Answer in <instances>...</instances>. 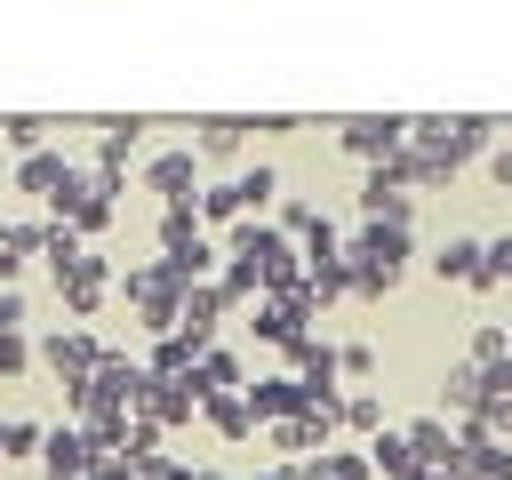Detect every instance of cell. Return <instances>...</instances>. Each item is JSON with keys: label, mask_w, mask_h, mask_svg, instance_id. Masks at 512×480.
I'll return each mask as SVG.
<instances>
[{"label": "cell", "mask_w": 512, "mask_h": 480, "mask_svg": "<svg viewBox=\"0 0 512 480\" xmlns=\"http://www.w3.org/2000/svg\"><path fill=\"white\" fill-rule=\"evenodd\" d=\"M96 128H104V136H96V168L120 176V168L144 152V120H136V112H112V120H96Z\"/></svg>", "instance_id": "4fadbf2b"}, {"label": "cell", "mask_w": 512, "mask_h": 480, "mask_svg": "<svg viewBox=\"0 0 512 480\" xmlns=\"http://www.w3.org/2000/svg\"><path fill=\"white\" fill-rule=\"evenodd\" d=\"M432 272H440V280H456V288H480V240H472V232L440 240V248H432Z\"/></svg>", "instance_id": "9a60e30c"}, {"label": "cell", "mask_w": 512, "mask_h": 480, "mask_svg": "<svg viewBox=\"0 0 512 480\" xmlns=\"http://www.w3.org/2000/svg\"><path fill=\"white\" fill-rule=\"evenodd\" d=\"M368 472H384V480H424V464H416V448H408V432H376L368 440Z\"/></svg>", "instance_id": "5bb4252c"}, {"label": "cell", "mask_w": 512, "mask_h": 480, "mask_svg": "<svg viewBox=\"0 0 512 480\" xmlns=\"http://www.w3.org/2000/svg\"><path fill=\"white\" fill-rule=\"evenodd\" d=\"M360 216L368 224H416V192H400L384 168H368L360 176Z\"/></svg>", "instance_id": "30bf717a"}, {"label": "cell", "mask_w": 512, "mask_h": 480, "mask_svg": "<svg viewBox=\"0 0 512 480\" xmlns=\"http://www.w3.org/2000/svg\"><path fill=\"white\" fill-rule=\"evenodd\" d=\"M16 184H24V192H40V200H64V192L80 184V160L48 144V152H32V160H16Z\"/></svg>", "instance_id": "9c48e42d"}, {"label": "cell", "mask_w": 512, "mask_h": 480, "mask_svg": "<svg viewBox=\"0 0 512 480\" xmlns=\"http://www.w3.org/2000/svg\"><path fill=\"white\" fill-rule=\"evenodd\" d=\"M504 280H512V232L480 240V288H504Z\"/></svg>", "instance_id": "d4e9b609"}, {"label": "cell", "mask_w": 512, "mask_h": 480, "mask_svg": "<svg viewBox=\"0 0 512 480\" xmlns=\"http://www.w3.org/2000/svg\"><path fill=\"white\" fill-rule=\"evenodd\" d=\"M40 440H48V424H32V416H0V456H40Z\"/></svg>", "instance_id": "7402d4cb"}, {"label": "cell", "mask_w": 512, "mask_h": 480, "mask_svg": "<svg viewBox=\"0 0 512 480\" xmlns=\"http://www.w3.org/2000/svg\"><path fill=\"white\" fill-rule=\"evenodd\" d=\"M40 352H32V336H0V376H24Z\"/></svg>", "instance_id": "83f0119b"}, {"label": "cell", "mask_w": 512, "mask_h": 480, "mask_svg": "<svg viewBox=\"0 0 512 480\" xmlns=\"http://www.w3.org/2000/svg\"><path fill=\"white\" fill-rule=\"evenodd\" d=\"M32 352H40V360H48V368H56L64 384H80V376H96V360H104V344H96L88 328H48V336H40Z\"/></svg>", "instance_id": "8992f818"}, {"label": "cell", "mask_w": 512, "mask_h": 480, "mask_svg": "<svg viewBox=\"0 0 512 480\" xmlns=\"http://www.w3.org/2000/svg\"><path fill=\"white\" fill-rule=\"evenodd\" d=\"M192 208H200V216H240V224H248V192H240V176H224V184H208V192H200Z\"/></svg>", "instance_id": "ffe728a7"}, {"label": "cell", "mask_w": 512, "mask_h": 480, "mask_svg": "<svg viewBox=\"0 0 512 480\" xmlns=\"http://www.w3.org/2000/svg\"><path fill=\"white\" fill-rule=\"evenodd\" d=\"M336 424H352V432L376 440V432H384V400H376V392H344V416H336Z\"/></svg>", "instance_id": "cb8c5ba5"}, {"label": "cell", "mask_w": 512, "mask_h": 480, "mask_svg": "<svg viewBox=\"0 0 512 480\" xmlns=\"http://www.w3.org/2000/svg\"><path fill=\"white\" fill-rule=\"evenodd\" d=\"M24 320H32V312H24V296H16V288H0V336H24Z\"/></svg>", "instance_id": "f1b7e54d"}, {"label": "cell", "mask_w": 512, "mask_h": 480, "mask_svg": "<svg viewBox=\"0 0 512 480\" xmlns=\"http://www.w3.org/2000/svg\"><path fill=\"white\" fill-rule=\"evenodd\" d=\"M240 144H248V120H200V136H192L200 160H232Z\"/></svg>", "instance_id": "ac0fdd59"}, {"label": "cell", "mask_w": 512, "mask_h": 480, "mask_svg": "<svg viewBox=\"0 0 512 480\" xmlns=\"http://www.w3.org/2000/svg\"><path fill=\"white\" fill-rule=\"evenodd\" d=\"M312 312H320V304H312L304 288H288V296H264V304H256V336L288 352V344L304 336V320H312Z\"/></svg>", "instance_id": "ba28073f"}, {"label": "cell", "mask_w": 512, "mask_h": 480, "mask_svg": "<svg viewBox=\"0 0 512 480\" xmlns=\"http://www.w3.org/2000/svg\"><path fill=\"white\" fill-rule=\"evenodd\" d=\"M488 176H496V184L512 192V144H488Z\"/></svg>", "instance_id": "f546056e"}, {"label": "cell", "mask_w": 512, "mask_h": 480, "mask_svg": "<svg viewBox=\"0 0 512 480\" xmlns=\"http://www.w3.org/2000/svg\"><path fill=\"white\" fill-rule=\"evenodd\" d=\"M480 408H488V376H480L472 360H448V376H440V416H464V424H472Z\"/></svg>", "instance_id": "7c38bea8"}, {"label": "cell", "mask_w": 512, "mask_h": 480, "mask_svg": "<svg viewBox=\"0 0 512 480\" xmlns=\"http://www.w3.org/2000/svg\"><path fill=\"white\" fill-rule=\"evenodd\" d=\"M408 144L432 152V160L456 176L464 160H480V152L496 144V120H472V112H456V120H408Z\"/></svg>", "instance_id": "7a4b0ae2"}, {"label": "cell", "mask_w": 512, "mask_h": 480, "mask_svg": "<svg viewBox=\"0 0 512 480\" xmlns=\"http://www.w3.org/2000/svg\"><path fill=\"white\" fill-rule=\"evenodd\" d=\"M192 384H200V400H216V392H248V376H240V352L208 344V352H200V368H192Z\"/></svg>", "instance_id": "2e32d148"}, {"label": "cell", "mask_w": 512, "mask_h": 480, "mask_svg": "<svg viewBox=\"0 0 512 480\" xmlns=\"http://www.w3.org/2000/svg\"><path fill=\"white\" fill-rule=\"evenodd\" d=\"M240 192H248V216H256V208L280 192V168H264V160H256V168H240Z\"/></svg>", "instance_id": "4316f807"}, {"label": "cell", "mask_w": 512, "mask_h": 480, "mask_svg": "<svg viewBox=\"0 0 512 480\" xmlns=\"http://www.w3.org/2000/svg\"><path fill=\"white\" fill-rule=\"evenodd\" d=\"M344 272H352V296H392L408 272V224H360L344 240Z\"/></svg>", "instance_id": "6da1fadb"}, {"label": "cell", "mask_w": 512, "mask_h": 480, "mask_svg": "<svg viewBox=\"0 0 512 480\" xmlns=\"http://www.w3.org/2000/svg\"><path fill=\"white\" fill-rule=\"evenodd\" d=\"M336 368H344V376H352V384H368V376H376V368H384V352H376V344H368V336H352V344H336Z\"/></svg>", "instance_id": "603a6c76"}, {"label": "cell", "mask_w": 512, "mask_h": 480, "mask_svg": "<svg viewBox=\"0 0 512 480\" xmlns=\"http://www.w3.org/2000/svg\"><path fill=\"white\" fill-rule=\"evenodd\" d=\"M192 240H200V208H160V256H176Z\"/></svg>", "instance_id": "44dd1931"}, {"label": "cell", "mask_w": 512, "mask_h": 480, "mask_svg": "<svg viewBox=\"0 0 512 480\" xmlns=\"http://www.w3.org/2000/svg\"><path fill=\"white\" fill-rule=\"evenodd\" d=\"M144 184L160 192V208H192V192H200V152H192V144L152 152V160H144Z\"/></svg>", "instance_id": "5b68a950"}, {"label": "cell", "mask_w": 512, "mask_h": 480, "mask_svg": "<svg viewBox=\"0 0 512 480\" xmlns=\"http://www.w3.org/2000/svg\"><path fill=\"white\" fill-rule=\"evenodd\" d=\"M464 360H472V368H504V360H512V328H480Z\"/></svg>", "instance_id": "484cf974"}, {"label": "cell", "mask_w": 512, "mask_h": 480, "mask_svg": "<svg viewBox=\"0 0 512 480\" xmlns=\"http://www.w3.org/2000/svg\"><path fill=\"white\" fill-rule=\"evenodd\" d=\"M120 296L144 312L152 336H176V320H184V280H176L168 264H136V272H120Z\"/></svg>", "instance_id": "3957f363"}, {"label": "cell", "mask_w": 512, "mask_h": 480, "mask_svg": "<svg viewBox=\"0 0 512 480\" xmlns=\"http://www.w3.org/2000/svg\"><path fill=\"white\" fill-rule=\"evenodd\" d=\"M336 144H344L352 160L384 168V160L408 144V120H400V112H360V120H336Z\"/></svg>", "instance_id": "277c9868"}, {"label": "cell", "mask_w": 512, "mask_h": 480, "mask_svg": "<svg viewBox=\"0 0 512 480\" xmlns=\"http://www.w3.org/2000/svg\"><path fill=\"white\" fill-rule=\"evenodd\" d=\"M248 408H256V424H288V416L312 408V384L288 376V368H280V376H256V384H248Z\"/></svg>", "instance_id": "52a82bcc"}, {"label": "cell", "mask_w": 512, "mask_h": 480, "mask_svg": "<svg viewBox=\"0 0 512 480\" xmlns=\"http://www.w3.org/2000/svg\"><path fill=\"white\" fill-rule=\"evenodd\" d=\"M200 416H208L224 440H248V432H256V408H248V392H216V400H200Z\"/></svg>", "instance_id": "e0dca14e"}, {"label": "cell", "mask_w": 512, "mask_h": 480, "mask_svg": "<svg viewBox=\"0 0 512 480\" xmlns=\"http://www.w3.org/2000/svg\"><path fill=\"white\" fill-rule=\"evenodd\" d=\"M48 128H56V120H40V112H8V120H0V136H8L24 160H32V152H48Z\"/></svg>", "instance_id": "d6986e66"}, {"label": "cell", "mask_w": 512, "mask_h": 480, "mask_svg": "<svg viewBox=\"0 0 512 480\" xmlns=\"http://www.w3.org/2000/svg\"><path fill=\"white\" fill-rule=\"evenodd\" d=\"M288 376H304V384H312V392H336V376H344V368H336V344H328V336H312V328H304V336H296V344H288Z\"/></svg>", "instance_id": "8fae6325"}]
</instances>
